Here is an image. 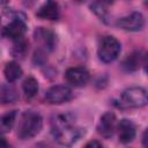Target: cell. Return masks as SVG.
Here are the masks:
<instances>
[{"label": "cell", "mask_w": 148, "mask_h": 148, "mask_svg": "<svg viewBox=\"0 0 148 148\" xmlns=\"http://www.w3.org/2000/svg\"><path fill=\"white\" fill-rule=\"evenodd\" d=\"M16 116H17L16 110L9 111V112L0 116V134L8 133L13 128L15 120H16Z\"/></svg>", "instance_id": "2e32d148"}, {"label": "cell", "mask_w": 148, "mask_h": 148, "mask_svg": "<svg viewBox=\"0 0 148 148\" xmlns=\"http://www.w3.org/2000/svg\"><path fill=\"white\" fill-rule=\"evenodd\" d=\"M43 127V118L36 111H25L22 113L18 126H17V135L22 140H29L36 136Z\"/></svg>", "instance_id": "7a4b0ae2"}, {"label": "cell", "mask_w": 148, "mask_h": 148, "mask_svg": "<svg viewBox=\"0 0 148 148\" xmlns=\"http://www.w3.org/2000/svg\"><path fill=\"white\" fill-rule=\"evenodd\" d=\"M117 130V118L113 112H106L104 113L97 125V132L99 135H102L105 139L111 138Z\"/></svg>", "instance_id": "ba28073f"}, {"label": "cell", "mask_w": 148, "mask_h": 148, "mask_svg": "<svg viewBox=\"0 0 148 148\" xmlns=\"http://www.w3.org/2000/svg\"><path fill=\"white\" fill-rule=\"evenodd\" d=\"M45 60H46V57H45V51H43V50H38V51H36V52H35V56H34V61H35L36 64L42 65L43 62H45Z\"/></svg>", "instance_id": "ffe728a7"}, {"label": "cell", "mask_w": 148, "mask_h": 148, "mask_svg": "<svg viewBox=\"0 0 148 148\" xmlns=\"http://www.w3.org/2000/svg\"><path fill=\"white\" fill-rule=\"evenodd\" d=\"M27 31V25L23 20L21 18H14L12 22H9L5 29H3V35L13 40H18L23 38L24 34Z\"/></svg>", "instance_id": "8fae6325"}, {"label": "cell", "mask_w": 148, "mask_h": 148, "mask_svg": "<svg viewBox=\"0 0 148 148\" xmlns=\"http://www.w3.org/2000/svg\"><path fill=\"white\" fill-rule=\"evenodd\" d=\"M121 101L130 108H142L148 103V95L142 87H131L123 91Z\"/></svg>", "instance_id": "277c9868"}, {"label": "cell", "mask_w": 148, "mask_h": 148, "mask_svg": "<svg viewBox=\"0 0 148 148\" xmlns=\"http://www.w3.org/2000/svg\"><path fill=\"white\" fill-rule=\"evenodd\" d=\"M142 61H143V56L141 54V52L135 51L126 57V59L123 62V68L126 72H134V71L139 69Z\"/></svg>", "instance_id": "9a60e30c"}, {"label": "cell", "mask_w": 148, "mask_h": 148, "mask_svg": "<svg viewBox=\"0 0 148 148\" xmlns=\"http://www.w3.org/2000/svg\"><path fill=\"white\" fill-rule=\"evenodd\" d=\"M117 25L126 31H140L145 27V17L139 12H133L117 21Z\"/></svg>", "instance_id": "8992f818"}, {"label": "cell", "mask_w": 148, "mask_h": 148, "mask_svg": "<svg viewBox=\"0 0 148 148\" xmlns=\"http://www.w3.org/2000/svg\"><path fill=\"white\" fill-rule=\"evenodd\" d=\"M120 50H121L120 43L116 37L105 36L99 42L97 54H98V58L103 62H112L113 60L118 58Z\"/></svg>", "instance_id": "3957f363"}, {"label": "cell", "mask_w": 148, "mask_h": 148, "mask_svg": "<svg viewBox=\"0 0 148 148\" xmlns=\"http://www.w3.org/2000/svg\"><path fill=\"white\" fill-rule=\"evenodd\" d=\"M22 88H23V92L25 94V96L31 98V97L36 96L38 92V82L35 77L29 76L23 81Z\"/></svg>", "instance_id": "ac0fdd59"}, {"label": "cell", "mask_w": 148, "mask_h": 148, "mask_svg": "<svg viewBox=\"0 0 148 148\" xmlns=\"http://www.w3.org/2000/svg\"><path fill=\"white\" fill-rule=\"evenodd\" d=\"M72 97H73L72 89L62 84L51 87L45 94V99L50 104H62L72 99Z\"/></svg>", "instance_id": "5b68a950"}, {"label": "cell", "mask_w": 148, "mask_h": 148, "mask_svg": "<svg viewBox=\"0 0 148 148\" xmlns=\"http://www.w3.org/2000/svg\"><path fill=\"white\" fill-rule=\"evenodd\" d=\"M146 134H147V131H145V133H143V136H142V142H143V146H145V147H147V143H146V140H147V138H146Z\"/></svg>", "instance_id": "603a6c76"}, {"label": "cell", "mask_w": 148, "mask_h": 148, "mask_svg": "<svg viewBox=\"0 0 148 148\" xmlns=\"http://www.w3.org/2000/svg\"><path fill=\"white\" fill-rule=\"evenodd\" d=\"M117 130H118V138L121 143H130L134 140L136 134V128L132 120L126 118L121 119L117 125Z\"/></svg>", "instance_id": "30bf717a"}, {"label": "cell", "mask_w": 148, "mask_h": 148, "mask_svg": "<svg viewBox=\"0 0 148 148\" xmlns=\"http://www.w3.org/2000/svg\"><path fill=\"white\" fill-rule=\"evenodd\" d=\"M83 148H103V146H102L101 142H98L97 140H91V141L87 142Z\"/></svg>", "instance_id": "44dd1931"}, {"label": "cell", "mask_w": 148, "mask_h": 148, "mask_svg": "<svg viewBox=\"0 0 148 148\" xmlns=\"http://www.w3.org/2000/svg\"><path fill=\"white\" fill-rule=\"evenodd\" d=\"M90 8H91V12H94L99 17V20H102L105 23L109 22L108 21L109 20V12H108V8H106L105 3H103V2H94V3H91Z\"/></svg>", "instance_id": "d6986e66"}, {"label": "cell", "mask_w": 148, "mask_h": 148, "mask_svg": "<svg viewBox=\"0 0 148 148\" xmlns=\"http://www.w3.org/2000/svg\"><path fill=\"white\" fill-rule=\"evenodd\" d=\"M28 45H29V43L24 38H21L18 40H15V43L13 45V49H12L13 57H15L17 59H23L24 56L27 54L28 50H29Z\"/></svg>", "instance_id": "e0dca14e"}, {"label": "cell", "mask_w": 148, "mask_h": 148, "mask_svg": "<svg viewBox=\"0 0 148 148\" xmlns=\"http://www.w3.org/2000/svg\"><path fill=\"white\" fill-rule=\"evenodd\" d=\"M0 148H12V145L0 134Z\"/></svg>", "instance_id": "7402d4cb"}, {"label": "cell", "mask_w": 148, "mask_h": 148, "mask_svg": "<svg viewBox=\"0 0 148 148\" xmlns=\"http://www.w3.org/2000/svg\"><path fill=\"white\" fill-rule=\"evenodd\" d=\"M42 20H50V21H57L60 16L59 5L54 1H47L44 3L36 14Z\"/></svg>", "instance_id": "7c38bea8"}, {"label": "cell", "mask_w": 148, "mask_h": 148, "mask_svg": "<svg viewBox=\"0 0 148 148\" xmlns=\"http://www.w3.org/2000/svg\"><path fill=\"white\" fill-rule=\"evenodd\" d=\"M65 77L68 83L74 87H83L90 79L89 72L84 67H71L66 71Z\"/></svg>", "instance_id": "9c48e42d"}, {"label": "cell", "mask_w": 148, "mask_h": 148, "mask_svg": "<svg viewBox=\"0 0 148 148\" xmlns=\"http://www.w3.org/2000/svg\"><path fill=\"white\" fill-rule=\"evenodd\" d=\"M3 74H5V77L8 82H15L16 80H18L22 74H23V71H22V67L18 65V62L16 61H9L6 64L5 68H3Z\"/></svg>", "instance_id": "5bb4252c"}, {"label": "cell", "mask_w": 148, "mask_h": 148, "mask_svg": "<svg viewBox=\"0 0 148 148\" xmlns=\"http://www.w3.org/2000/svg\"><path fill=\"white\" fill-rule=\"evenodd\" d=\"M51 128L54 140L62 146L74 145L84 134V128L75 124L74 117L71 113L58 114L52 120Z\"/></svg>", "instance_id": "6da1fadb"}, {"label": "cell", "mask_w": 148, "mask_h": 148, "mask_svg": "<svg viewBox=\"0 0 148 148\" xmlns=\"http://www.w3.org/2000/svg\"><path fill=\"white\" fill-rule=\"evenodd\" d=\"M34 37L36 42L40 45L43 51H52L56 47L57 37H56V34L50 29L39 27L34 31Z\"/></svg>", "instance_id": "52a82bcc"}, {"label": "cell", "mask_w": 148, "mask_h": 148, "mask_svg": "<svg viewBox=\"0 0 148 148\" xmlns=\"http://www.w3.org/2000/svg\"><path fill=\"white\" fill-rule=\"evenodd\" d=\"M18 98L17 90L10 83L0 86V104H9L14 103Z\"/></svg>", "instance_id": "4fadbf2b"}]
</instances>
